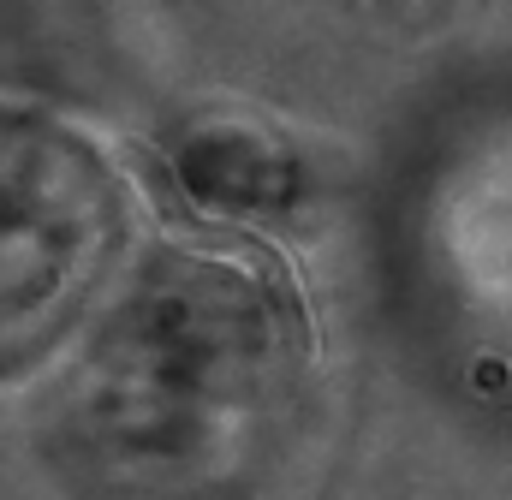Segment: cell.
Wrapping results in <instances>:
<instances>
[{
  "label": "cell",
  "instance_id": "cell-1",
  "mask_svg": "<svg viewBox=\"0 0 512 500\" xmlns=\"http://www.w3.org/2000/svg\"><path fill=\"white\" fill-rule=\"evenodd\" d=\"M114 191L60 131L0 125V352L54 328L108 245Z\"/></svg>",
  "mask_w": 512,
  "mask_h": 500
}]
</instances>
